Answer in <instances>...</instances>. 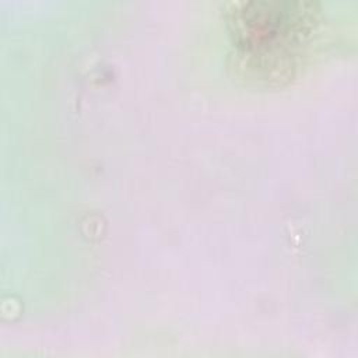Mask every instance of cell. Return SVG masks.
I'll list each match as a JSON object with an SVG mask.
<instances>
[{
	"mask_svg": "<svg viewBox=\"0 0 358 358\" xmlns=\"http://www.w3.org/2000/svg\"><path fill=\"white\" fill-rule=\"evenodd\" d=\"M229 25L243 66L259 78H281L308 46L316 11L310 3L249 1L231 13Z\"/></svg>",
	"mask_w": 358,
	"mask_h": 358,
	"instance_id": "obj_1",
	"label": "cell"
}]
</instances>
